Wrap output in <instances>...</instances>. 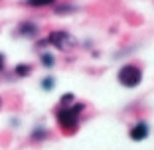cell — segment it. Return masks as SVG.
<instances>
[{
    "instance_id": "cell-1",
    "label": "cell",
    "mask_w": 154,
    "mask_h": 150,
    "mask_svg": "<svg viewBox=\"0 0 154 150\" xmlns=\"http://www.w3.org/2000/svg\"><path fill=\"white\" fill-rule=\"evenodd\" d=\"M119 81L125 87H136V85H140V81H142V71L136 65H125L119 71Z\"/></svg>"
},
{
    "instance_id": "cell-2",
    "label": "cell",
    "mask_w": 154,
    "mask_h": 150,
    "mask_svg": "<svg viewBox=\"0 0 154 150\" xmlns=\"http://www.w3.org/2000/svg\"><path fill=\"white\" fill-rule=\"evenodd\" d=\"M83 105H75V107H69V109H61L57 113V121L59 124L67 130H73L77 127V118H79V113H81Z\"/></svg>"
},
{
    "instance_id": "cell-3",
    "label": "cell",
    "mask_w": 154,
    "mask_h": 150,
    "mask_svg": "<svg viewBox=\"0 0 154 150\" xmlns=\"http://www.w3.org/2000/svg\"><path fill=\"white\" fill-rule=\"evenodd\" d=\"M50 44H54L57 50H69L73 46V38L69 36L67 32H51L50 38H48Z\"/></svg>"
},
{
    "instance_id": "cell-4",
    "label": "cell",
    "mask_w": 154,
    "mask_h": 150,
    "mask_svg": "<svg viewBox=\"0 0 154 150\" xmlns=\"http://www.w3.org/2000/svg\"><path fill=\"white\" fill-rule=\"evenodd\" d=\"M148 124L146 123H138V124H134V127L131 128V132H128V136L132 138L134 142H140V140H144L146 136H148Z\"/></svg>"
},
{
    "instance_id": "cell-5",
    "label": "cell",
    "mask_w": 154,
    "mask_h": 150,
    "mask_svg": "<svg viewBox=\"0 0 154 150\" xmlns=\"http://www.w3.org/2000/svg\"><path fill=\"white\" fill-rule=\"evenodd\" d=\"M36 32H38V28L34 26L32 22H24V24H20V28H18V34H22V36H34Z\"/></svg>"
},
{
    "instance_id": "cell-6",
    "label": "cell",
    "mask_w": 154,
    "mask_h": 150,
    "mask_svg": "<svg viewBox=\"0 0 154 150\" xmlns=\"http://www.w3.org/2000/svg\"><path fill=\"white\" fill-rule=\"evenodd\" d=\"M14 71H16V75H18V77H26V75H30V73H32V67H30V65H26V63H20V65H16V69H14Z\"/></svg>"
},
{
    "instance_id": "cell-7",
    "label": "cell",
    "mask_w": 154,
    "mask_h": 150,
    "mask_svg": "<svg viewBox=\"0 0 154 150\" xmlns=\"http://www.w3.org/2000/svg\"><path fill=\"white\" fill-rule=\"evenodd\" d=\"M55 0H26L28 6H34V8H42V6H51Z\"/></svg>"
},
{
    "instance_id": "cell-8",
    "label": "cell",
    "mask_w": 154,
    "mask_h": 150,
    "mask_svg": "<svg viewBox=\"0 0 154 150\" xmlns=\"http://www.w3.org/2000/svg\"><path fill=\"white\" fill-rule=\"evenodd\" d=\"M42 63H44L45 67H51V65H54V55H50V54H42Z\"/></svg>"
},
{
    "instance_id": "cell-9",
    "label": "cell",
    "mask_w": 154,
    "mask_h": 150,
    "mask_svg": "<svg viewBox=\"0 0 154 150\" xmlns=\"http://www.w3.org/2000/svg\"><path fill=\"white\" fill-rule=\"evenodd\" d=\"M42 87H44V89H48V91H50L51 87H54V77H45L44 81H42Z\"/></svg>"
},
{
    "instance_id": "cell-10",
    "label": "cell",
    "mask_w": 154,
    "mask_h": 150,
    "mask_svg": "<svg viewBox=\"0 0 154 150\" xmlns=\"http://www.w3.org/2000/svg\"><path fill=\"white\" fill-rule=\"evenodd\" d=\"M73 6H69V4H65V6H59V8H55V12L57 14H65V12H73Z\"/></svg>"
},
{
    "instance_id": "cell-11",
    "label": "cell",
    "mask_w": 154,
    "mask_h": 150,
    "mask_svg": "<svg viewBox=\"0 0 154 150\" xmlns=\"http://www.w3.org/2000/svg\"><path fill=\"white\" fill-rule=\"evenodd\" d=\"M71 101H73V95H71V93H67V95H63V97H61V103H63V105L71 103Z\"/></svg>"
},
{
    "instance_id": "cell-12",
    "label": "cell",
    "mask_w": 154,
    "mask_h": 150,
    "mask_svg": "<svg viewBox=\"0 0 154 150\" xmlns=\"http://www.w3.org/2000/svg\"><path fill=\"white\" fill-rule=\"evenodd\" d=\"M45 136V130H36V134H34V138H44Z\"/></svg>"
},
{
    "instance_id": "cell-13",
    "label": "cell",
    "mask_w": 154,
    "mask_h": 150,
    "mask_svg": "<svg viewBox=\"0 0 154 150\" xmlns=\"http://www.w3.org/2000/svg\"><path fill=\"white\" fill-rule=\"evenodd\" d=\"M2 69H4V55L0 54V71H2Z\"/></svg>"
},
{
    "instance_id": "cell-14",
    "label": "cell",
    "mask_w": 154,
    "mask_h": 150,
    "mask_svg": "<svg viewBox=\"0 0 154 150\" xmlns=\"http://www.w3.org/2000/svg\"><path fill=\"white\" fill-rule=\"evenodd\" d=\"M0 107H2V99H0Z\"/></svg>"
}]
</instances>
